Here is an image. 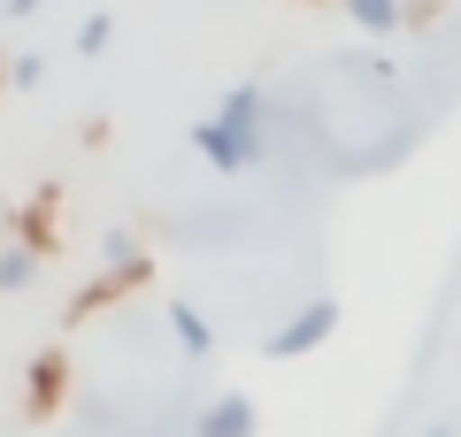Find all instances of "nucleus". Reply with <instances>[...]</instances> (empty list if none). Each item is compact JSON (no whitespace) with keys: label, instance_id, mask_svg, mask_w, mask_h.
Segmentation results:
<instances>
[{"label":"nucleus","instance_id":"obj_8","mask_svg":"<svg viewBox=\"0 0 461 437\" xmlns=\"http://www.w3.org/2000/svg\"><path fill=\"white\" fill-rule=\"evenodd\" d=\"M108 39H115V23H108V16H85L69 47H77V54H100V47H108Z\"/></svg>","mask_w":461,"mask_h":437},{"label":"nucleus","instance_id":"obj_2","mask_svg":"<svg viewBox=\"0 0 461 437\" xmlns=\"http://www.w3.org/2000/svg\"><path fill=\"white\" fill-rule=\"evenodd\" d=\"M330 330H339V299L323 291V299L293 308L277 330H269V338H262V353H269V361H300V353H315V345H330Z\"/></svg>","mask_w":461,"mask_h":437},{"label":"nucleus","instance_id":"obj_9","mask_svg":"<svg viewBox=\"0 0 461 437\" xmlns=\"http://www.w3.org/2000/svg\"><path fill=\"white\" fill-rule=\"evenodd\" d=\"M108 261H115V269H139V238H131V230H108Z\"/></svg>","mask_w":461,"mask_h":437},{"label":"nucleus","instance_id":"obj_6","mask_svg":"<svg viewBox=\"0 0 461 437\" xmlns=\"http://www.w3.org/2000/svg\"><path fill=\"white\" fill-rule=\"evenodd\" d=\"M169 330H177V345H185V353H215V330L200 323V308H185V299L169 308Z\"/></svg>","mask_w":461,"mask_h":437},{"label":"nucleus","instance_id":"obj_4","mask_svg":"<svg viewBox=\"0 0 461 437\" xmlns=\"http://www.w3.org/2000/svg\"><path fill=\"white\" fill-rule=\"evenodd\" d=\"M346 16H354V31L393 39V31H400V16H408V0H346Z\"/></svg>","mask_w":461,"mask_h":437},{"label":"nucleus","instance_id":"obj_1","mask_svg":"<svg viewBox=\"0 0 461 437\" xmlns=\"http://www.w3.org/2000/svg\"><path fill=\"white\" fill-rule=\"evenodd\" d=\"M262 115H269V93H262V85H230L223 108L193 123V146L208 154V169L247 177V169L262 162V146H269V138H262Z\"/></svg>","mask_w":461,"mask_h":437},{"label":"nucleus","instance_id":"obj_11","mask_svg":"<svg viewBox=\"0 0 461 437\" xmlns=\"http://www.w3.org/2000/svg\"><path fill=\"white\" fill-rule=\"evenodd\" d=\"M0 8H8V16H39V8H47V0H0Z\"/></svg>","mask_w":461,"mask_h":437},{"label":"nucleus","instance_id":"obj_5","mask_svg":"<svg viewBox=\"0 0 461 437\" xmlns=\"http://www.w3.org/2000/svg\"><path fill=\"white\" fill-rule=\"evenodd\" d=\"M23 391H32V399H23L32 415H54V399H62V353H39V361H32V384H23Z\"/></svg>","mask_w":461,"mask_h":437},{"label":"nucleus","instance_id":"obj_3","mask_svg":"<svg viewBox=\"0 0 461 437\" xmlns=\"http://www.w3.org/2000/svg\"><path fill=\"white\" fill-rule=\"evenodd\" d=\"M254 430H262V415H254L247 391H215L193 422V437H254Z\"/></svg>","mask_w":461,"mask_h":437},{"label":"nucleus","instance_id":"obj_10","mask_svg":"<svg viewBox=\"0 0 461 437\" xmlns=\"http://www.w3.org/2000/svg\"><path fill=\"white\" fill-rule=\"evenodd\" d=\"M39 77H47V62H39V54H16V85H23V93H32Z\"/></svg>","mask_w":461,"mask_h":437},{"label":"nucleus","instance_id":"obj_7","mask_svg":"<svg viewBox=\"0 0 461 437\" xmlns=\"http://www.w3.org/2000/svg\"><path fill=\"white\" fill-rule=\"evenodd\" d=\"M32 276H39V254H32V245H0V291H23V284H32Z\"/></svg>","mask_w":461,"mask_h":437}]
</instances>
